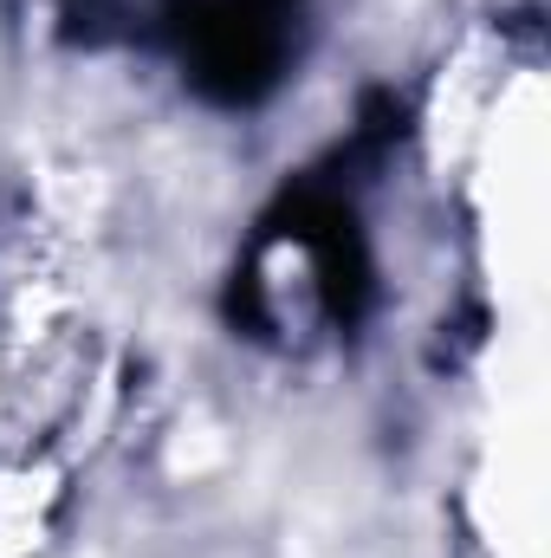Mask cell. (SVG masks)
I'll list each match as a JSON object with an SVG mask.
<instances>
[{
    "mask_svg": "<svg viewBox=\"0 0 551 558\" xmlns=\"http://www.w3.org/2000/svg\"><path fill=\"white\" fill-rule=\"evenodd\" d=\"M370 305V241L351 189L305 175L254 228L234 267V325L279 351H311L351 331Z\"/></svg>",
    "mask_w": 551,
    "mask_h": 558,
    "instance_id": "1",
    "label": "cell"
},
{
    "mask_svg": "<svg viewBox=\"0 0 551 558\" xmlns=\"http://www.w3.org/2000/svg\"><path fill=\"white\" fill-rule=\"evenodd\" d=\"M91 377V312L65 254L20 228L0 234V468L59 435Z\"/></svg>",
    "mask_w": 551,
    "mask_h": 558,
    "instance_id": "2",
    "label": "cell"
}]
</instances>
